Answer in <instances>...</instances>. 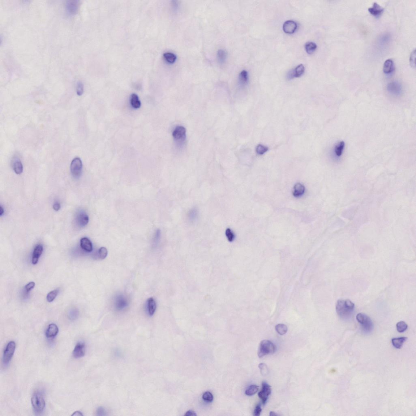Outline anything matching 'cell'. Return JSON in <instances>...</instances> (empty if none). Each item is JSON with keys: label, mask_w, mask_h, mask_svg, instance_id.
<instances>
[{"label": "cell", "mask_w": 416, "mask_h": 416, "mask_svg": "<svg viewBox=\"0 0 416 416\" xmlns=\"http://www.w3.org/2000/svg\"><path fill=\"white\" fill-rule=\"evenodd\" d=\"M118 301L117 305H118V308L122 309V308H124V307L126 306V301L124 299L122 298V297L119 299Z\"/></svg>", "instance_id": "cell-41"}, {"label": "cell", "mask_w": 416, "mask_h": 416, "mask_svg": "<svg viewBox=\"0 0 416 416\" xmlns=\"http://www.w3.org/2000/svg\"><path fill=\"white\" fill-rule=\"evenodd\" d=\"M415 50H414L412 53L411 56L410 57V64L413 67H415Z\"/></svg>", "instance_id": "cell-43"}, {"label": "cell", "mask_w": 416, "mask_h": 416, "mask_svg": "<svg viewBox=\"0 0 416 416\" xmlns=\"http://www.w3.org/2000/svg\"><path fill=\"white\" fill-rule=\"evenodd\" d=\"M130 102L131 105L134 108L138 109L141 107V102L136 94H133L131 95Z\"/></svg>", "instance_id": "cell-25"}, {"label": "cell", "mask_w": 416, "mask_h": 416, "mask_svg": "<svg viewBox=\"0 0 416 416\" xmlns=\"http://www.w3.org/2000/svg\"><path fill=\"white\" fill-rule=\"evenodd\" d=\"M345 146V143L343 141H341L335 146L334 150V154L337 158L340 157L343 153Z\"/></svg>", "instance_id": "cell-21"}, {"label": "cell", "mask_w": 416, "mask_h": 416, "mask_svg": "<svg viewBox=\"0 0 416 416\" xmlns=\"http://www.w3.org/2000/svg\"><path fill=\"white\" fill-rule=\"evenodd\" d=\"M203 399L207 402H211L213 401V396L211 392L207 391L203 394Z\"/></svg>", "instance_id": "cell-39"}, {"label": "cell", "mask_w": 416, "mask_h": 416, "mask_svg": "<svg viewBox=\"0 0 416 416\" xmlns=\"http://www.w3.org/2000/svg\"><path fill=\"white\" fill-rule=\"evenodd\" d=\"M148 312L150 316H152L155 313L157 309L156 302L153 298H150L148 301Z\"/></svg>", "instance_id": "cell-26"}, {"label": "cell", "mask_w": 416, "mask_h": 416, "mask_svg": "<svg viewBox=\"0 0 416 416\" xmlns=\"http://www.w3.org/2000/svg\"><path fill=\"white\" fill-rule=\"evenodd\" d=\"M259 368L260 371V373L263 376H266L269 373V369L268 367L264 363H261L259 365Z\"/></svg>", "instance_id": "cell-36"}, {"label": "cell", "mask_w": 416, "mask_h": 416, "mask_svg": "<svg viewBox=\"0 0 416 416\" xmlns=\"http://www.w3.org/2000/svg\"><path fill=\"white\" fill-rule=\"evenodd\" d=\"M13 168L15 172L18 174H21L23 172V166L21 161L16 159L13 162Z\"/></svg>", "instance_id": "cell-24"}, {"label": "cell", "mask_w": 416, "mask_h": 416, "mask_svg": "<svg viewBox=\"0 0 416 416\" xmlns=\"http://www.w3.org/2000/svg\"><path fill=\"white\" fill-rule=\"evenodd\" d=\"M80 245L81 248L85 251L92 252L93 250L92 244L91 241L86 237L82 238L80 241Z\"/></svg>", "instance_id": "cell-16"}, {"label": "cell", "mask_w": 416, "mask_h": 416, "mask_svg": "<svg viewBox=\"0 0 416 416\" xmlns=\"http://www.w3.org/2000/svg\"><path fill=\"white\" fill-rule=\"evenodd\" d=\"M61 208V205L60 203L58 202H55L53 205V208L56 211H58Z\"/></svg>", "instance_id": "cell-46"}, {"label": "cell", "mask_w": 416, "mask_h": 416, "mask_svg": "<svg viewBox=\"0 0 416 416\" xmlns=\"http://www.w3.org/2000/svg\"><path fill=\"white\" fill-rule=\"evenodd\" d=\"M297 28V23L292 20H288L284 23L283 29L286 33H294L296 30Z\"/></svg>", "instance_id": "cell-13"}, {"label": "cell", "mask_w": 416, "mask_h": 416, "mask_svg": "<svg viewBox=\"0 0 416 416\" xmlns=\"http://www.w3.org/2000/svg\"><path fill=\"white\" fill-rule=\"evenodd\" d=\"M248 80V73L245 70H242L239 74V81L241 85H244L247 83Z\"/></svg>", "instance_id": "cell-28"}, {"label": "cell", "mask_w": 416, "mask_h": 416, "mask_svg": "<svg viewBox=\"0 0 416 416\" xmlns=\"http://www.w3.org/2000/svg\"><path fill=\"white\" fill-rule=\"evenodd\" d=\"M384 10V8H382L381 6H380L379 4L376 3H374L372 7L369 8L368 9V11H369V13L373 15L376 16L380 15Z\"/></svg>", "instance_id": "cell-18"}, {"label": "cell", "mask_w": 416, "mask_h": 416, "mask_svg": "<svg viewBox=\"0 0 416 416\" xmlns=\"http://www.w3.org/2000/svg\"><path fill=\"white\" fill-rule=\"evenodd\" d=\"M4 209L3 208L2 206H1V207H0V215H1V216H2V215H3V214H4Z\"/></svg>", "instance_id": "cell-49"}, {"label": "cell", "mask_w": 416, "mask_h": 416, "mask_svg": "<svg viewBox=\"0 0 416 416\" xmlns=\"http://www.w3.org/2000/svg\"><path fill=\"white\" fill-rule=\"evenodd\" d=\"M408 327V325L403 321H399L396 324L397 330L400 333L405 332L407 329Z\"/></svg>", "instance_id": "cell-33"}, {"label": "cell", "mask_w": 416, "mask_h": 416, "mask_svg": "<svg viewBox=\"0 0 416 416\" xmlns=\"http://www.w3.org/2000/svg\"><path fill=\"white\" fill-rule=\"evenodd\" d=\"M79 8V1H68L65 4L66 13L69 16L74 15L77 13Z\"/></svg>", "instance_id": "cell-10"}, {"label": "cell", "mask_w": 416, "mask_h": 416, "mask_svg": "<svg viewBox=\"0 0 416 416\" xmlns=\"http://www.w3.org/2000/svg\"><path fill=\"white\" fill-rule=\"evenodd\" d=\"M97 415L98 416H105L107 415V412L105 410V409L102 407H99L97 409L96 411Z\"/></svg>", "instance_id": "cell-42"}, {"label": "cell", "mask_w": 416, "mask_h": 416, "mask_svg": "<svg viewBox=\"0 0 416 416\" xmlns=\"http://www.w3.org/2000/svg\"><path fill=\"white\" fill-rule=\"evenodd\" d=\"M85 353V345L83 342H79L76 345L74 349L73 355L75 358H81L84 357Z\"/></svg>", "instance_id": "cell-11"}, {"label": "cell", "mask_w": 416, "mask_h": 416, "mask_svg": "<svg viewBox=\"0 0 416 416\" xmlns=\"http://www.w3.org/2000/svg\"><path fill=\"white\" fill-rule=\"evenodd\" d=\"M76 223L80 227H84L89 222V217L84 211H80L78 213L76 218Z\"/></svg>", "instance_id": "cell-12"}, {"label": "cell", "mask_w": 416, "mask_h": 416, "mask_svg": "<svg viewBox=\"0 0 416 416\" xmlns=\"http://www.w3.org/2000/svg\"><path fill=\"white\" fill-rule=\"evenodd\" d=\"M198 216V211L196 208H192L189 210L187 214L188 221L191 223L196 221Z\"/></svg>", "instance_id": "cell-23"}, {"label": "cell", "mask_w": 416, "mask_h": 416, "mask_svg": "<svg viewBox=\"0 0 416 416\" xmlns=\"http://www.w3.org/2000/svg\"><path fill=\"white\" fill-rule=\"evenodd\" d=\"M226 235L228 240L230 242H232L235 238V234L231 229L228 228L226 230Z\"/></svg>", "instance_id": "cell-37"}, {"label": "cell", "mask_w": 416, "mask_h": 416, "mask_svg": "<svg viewBox=\"0 0 416 416\" xmlns=\"http://www.w3.org/2000/svg\"><path fill=\"white\" fill-rule=\"evenodd\" d=\"M31 404L35 413H42L45 407V401L43 395L36 392L33 395L31 399Z\"/></svg>", "instance_id": "cell-3"}, {"label": "cell", "mask_w": 416, "mask_h": 416, "mask_svg": "<svg viewBox=\"0 0 416 416\" xmlns=\"http://www.w3.org/2000/svg\"><path fill=\"white\" fill-rule=\"evenodd\" d=\"M59 332L57 326L54 324H50L46 331V336L48 338H54L57 336Z\"/></svg>", "instance_id": "cell-15"}, {"label": "cell", "mask_w": 416, "mask_h": 416, "mask_svg": "<svg viewBox=\"0 0 416 416\" xmlns=\"http://www.w3.org/2000/svg\"><path fill=\"white\" fill-rule=\"evenodd\" d=\"M275 351V346L272 342L268 340H264L260 343L258 354L259 358H262L268 354H274Z\"/></svg>", "instance_id": "cell-4"}, {"label": "cell", "mask_w": 416, "mask_h": 416, "mask_svg": "<svg viewBox=\"0 0 416 416\" xmlns=\"http://www.w3.org/2000/svg\"><path fill=\"white\" fill-rule=\"evenodd\" d=\"M356 319L361 325L363 331L365 333H369L373 331V325L370 317L365 314L359 313L357 315Z\"/></svg>", "instance_id": "cell-2"}, {"label": "cell", "mask_w": 416, "mask_h": 416, "mask_svg": "<svg viewBox=\"0 0 416 416\" xmlns=\"http://www.w3.org/2000/svg\"><path fill=\"white\" fill-rule=\"evenodd\" d=\"M305 70V66L301 64L297 66L293 71L291 72L289 76L290 79L294 77H299L303 74Z\"/></svg>", "instance_id": "cell-17"}, {"label": "cell", "mask_w": 416, "mask_h": 416, "mask_svg": "<svg viewBox=\"0 0 416 416\" xmlns=\"http://www.w3.org/2000/svg\"><path fill=\"white\" fill-rule=\"evenodd\" d=\"M217 57L218 61L221 64H223L225 62L227 54L224 50L220 49L218 51Z\"/></svg>", "instance_id": "cell-30"}, {"label": "cell", "mask_w": 416, "mask_h": 416, "mask_svg": "<svg viewBox=\"0 0 416 416\" xmlns=\"http://www.w3.org/2000/svg\"><path fill=\"white\" fill-rule=\"evenodd\" d=\"M275 330L279 335H283L287 332L288 328L285 325L279 324L275 326Z\"/></svg>", "instance_id": "cell-32"}, {"label": "cell", "mask_w": 416, "mask_h": 416, "mask_svg": "<svg viewBox=\"0 0 416 416\" xmlns=\"http://www.w3.org/2000/svg\"><path fill=\"white\" fill-rule=\"evenodd\" d=\"M165 60L168 63L173 64L175 62L177 59V56L175 54L170 52L166 53L163 54Z\"/></svg>", "instance_id": "cell-29"}, {"label": "cell", "mask_w": 416, "mask_h": 416, "mask_svg": "<svg viewBox=\"0 0 416 416\" xmlns=\"http://www.w3.org/2000/svg\"><path fill=\"white\" fill-rule=\"evenodd\" d=\"M387 90L390 95L395 96H399L402 94V86L398 82H392L387 85Z\"/></svg>", "instance_id": "cell-8"}, {"label": "cell", "mask_w": 416, "mask_h": 416, "mask_svg": "<svg viewBox=\"0 0 416 416\" xmlns=\"http://www.w3.org/2000/svg\"><path fill=\"white\" fill-rule=\"evenodd\" d=\"M35 283L34 282H31L30 283L27 284L25 286V290L27 292H29L32 289H33V288L35 287Z\"/></svg>", "instance_id": "cell-44"}, {"label": "cell", "mask_w": 416, "mask_h": 416, "mask_svg": "<svg viewBox=\"0 0 416 416\" xmlns=\"http://www.w3.org/2000/svg\"><path fill=\"white\" fill-rule=\"evenodd\" d=\"M16 347L15 342L13 341H11L8 343L4 350L3 357L4 365H8L10 362L15 351Z\"/></svg>", "instance_id": "cell-5"}, {"label": "cell", "mask_w": 416, "mask_h": 416, "mask_svg": "<svg viewBox=\"0 0 416 416\" xmlns=\"http://www.w3.org/2000/svg\"><path fill=\"white\" fill-rule=\"evenodd\" d=\"M270 415L271 416H278L279 415V414H277L276 413L272 411L270 413Z\"/></svg>", "instance_id": "cell-50"}, {"label": "cell", "mask_w": 416, "mask_h": 416, "mask_svg": "<svg viewBox=\"0 0 416 416\" xmlns=\"http://www.w3.org/2000/svg\"><path fill=\"white\" fill-rule=\"evenodd\" d=\"M268 150V148L261 144H259L256 148V152L258 155H263Z\"/></svg>", "instance_id": "cell-35"}, {"label": "cell", "mask_w": 416, "mask_h": 416, "mask_svg": "<svg viewBox=\"0 0 416 416\" xmlns=\"http://www.w3.org/2000/svg\"><path fill=\"white\" fill-rule=\"evenodd\" d=\"M317 46L316 44L313 42H308L305 44V50L307 54H313L317 49Z\"/></svg>", "instance_id": "cell-27"}, {"label": "cell", "mask_w": 416, "mask_h": 416, "mask_svg": "<svg viewBox=\"0 0 416 416\" xmlns=\"http://www.w3.org/2000/svg\"><path fill=\"white\" fill-rule=\"evenodd\" d=\"M355 305L350 300H339L337 302L336 310L339 317L347 320L351 317L354 312Z\"/></svg>", "instance_id": "cell-1"}, {"label": "cell", "mask_w": 416, "mask_h": 416, "mask_svg": "<svg viewBox=\"0 0 416 416\" xmlns=\"http://www.w3.org/2000/svg\"><path fill=\"white\" fill-rule=\"evenodd\" d=\"M43 251V247L42 245L39 244L35 246L34 249L32 259L33 264H37L39 257L42 254Z\"/></svg>", "instance_id": "cell-14"}, {"label": "cell", "mask_w": 416, "mask_h": 416, "mask_svg": "<svg viewBox=\"0 0 416 416\" xmlns=\"http://www.w3.org/2000/svg\"><path fill=\"white\" fill-rule=\"evenodd\" d=\"M84 92V86L80 81H78L76 84V93L79 96L83 95Z\"/></svg>", "instance_id": "cell-38"}, {"label": "cell", "mask_w": 416, "mask_h": 416, "mask_svg": "<svg viewBox=\"0 0 416 416\" xmlns=\"http://www.w3.org/2000/svg\"><path fill=\"white\" fill-rule=\"evenodd\" d=\"M271 393V387L265 382L262 383V389L258 393L259 397L262 401L263 403L265 404L266 403L269 396L270 395Z\"/></svg>", "instance_id": "cell-9"}, {"label": "cell", "mask_w": 416, "mask_h": 416, "mask_svg": "<svg viewBox=\"0 0 416 416\" xmlns=\"http://www.w3.org/2000/svg\"><path fill=\"white\" fill-rule=\"evenodd\" d=\"M262 411V409L260 405H258L256 406L255 408L254 411V415L255 416H259L260 415V413Z\"/></svg>", "instance_id": "cell-45"}, {"label": "cell", "mask_w": 416, "mask_h": 416, "mask_svg": "<svg viewBox=\"0 0 416 416\" xmlns=\"http://www.w3.org/2000/svg\"><path fill=\"white\" fill-rule=\"evenodd\" d=\"M305 186L302 184L300 183L296 184L293 191V195L295 197H300L305 193Z\"/></svg>", "instance_id": "cell-20"}, {"label": "cell", "mask_w": 416, "mask_h": 416, "mask_svg": "<svg viewBox=\"0 0 416 416\" xmlns=\"http://www.w3.org/2000/svg\"><path fill=\"white\" fill-rule=\"evenodd\" d=\"M83 164L81 159L79 157L74 158L70 165V171L75 178H78L81 175Z\"/></svg>", "instance_id": "cell-6"}, {"label": "cell", "mask_w": 416, "mask_h": 416, "mask_svg": "<svg viewBox=\"0 0 416 416\" xmlns=\"http://www.w3.org/2000/svg\"><path fill=\"white\" fill-rule=\"evenodd\" d=\"M184 415L186 416H197V414H196V413L194 412V411H192V410H189V411L185 413V415Z\"/></svg>", "instance_id": "cell-47"}, {"label": "cell", "mask_w": 416, "mask_h": 416, "mask_svg": "<svg viewBox=\"0 0 416 416\" xmlns=\"http://www.w3.org/2000/svg\"><path fill=\"white\" fill-rule=\"evenodd\" d=\"M58 293L59 290H52V291L50 292L48 294L47 297H46V299H47L48 302H53V301L55 299V298H56L58 294Z\"/></svg>", "instance_id": "cell-34"}, {"label": "cell", "mask_w": 416, "mask_h": 416, "mask_svg": "<svg viewBox=\"0 0 416 416\" xmlns=\"http://www.w3.org/2000/svg\"><path fill=\"white\" fill-rule=\"evenodd\" d=\"M186 129L182 126H177L173 131L172 136L177 143L182 144L186 139Z\"/></svg>", "instance_id": "cell-7"}, {"label": "cell", "mask_w": 416, "mask_h": 416, "mask_svg": "<svg viewBox=\"0 0 416 416\" xmlns=\"http://www.w3.org/2000/svg\"><path fill=\"white\" fill-rule=\"evenodd\" d=\"M408 338L406 337L393 338L392 339V343L394 347L397 349H401L403 346V344L407 340Z\"/></svg>", "instance_id": "cell-22"}, {"label": "cell", "mask_w": 416, "mask_h": 416, "mask_svg": "<svg viewBox=\"0 0 416 416\" xmlns=\"http://www.w3.org/2000/svg\"><path fill=\"white\" fill-rule=\"evenodd\" d=\"M72 416H83V414H82V413L81 412H80L79 411H76L74 413H73V414H72Z\"/></svg>", "instance_id": "cell-48"}, {"label": "cell", "mask_w": 416, "mask_h": 416, "mask_svg": "<svg viewBox=\"0 0 416 416\" xmlns=\"http://www.w3.org/2000/svg\"><path fill=\"white\" fill-rule=\"evenodd\" d=\"M394 69V62L391 59L387 60L384 62L383 66V72L386 74L392 73Z\"/></svg>", "instance_id": "cell-19"}, {"label": "cell", "mask_w": 416, "mask_h": 416, "mask_svg": "<svg viewBox=\"0 0 416 416\" xmlns=\"http://www.w3.org/2000/svg\"><path fill=\"white\" fill-rule=\"evenodd\" d=\"M108 251L106 248L105 247H102L100 248L99 251V257L101 259H104L105 258L107 255Z\"/></svg>", "instance_id": "cell-40"}, {"label": "cell", "mask_w": 416, "mask_h": 416, "mask_svg": "<svg viewBox=\"0 0 416 416\" xmlns=\"http://www.w3.org/2000/svg\"><path fill=\"white\" fill-rule=\"evenodd\" d=\"M259 387L256 385H251L248 387L245 391V394L248 396H252L255 394L259 391Z\"/></svg>", "instance_id": "cell-31"}]
</instances>
